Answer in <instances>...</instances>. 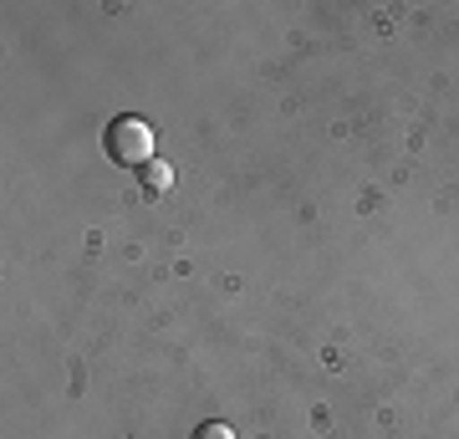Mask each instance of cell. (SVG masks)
I'll return each instance as SVG.
<instances>
[{"label": "cell", "mask_w": 459, "mask_h": 439, "mask_svg": "<svg viewBox=\"0 0 459 439\" xmlns=\"http://www.w3.org/2000/svg\"><path fill=\"white\" fill-rule=\"evenodd\" d=\"M138 174H143V195L148 199H159V195H169V189H174V169H169L164 159H148Z\"/></svg>", "instance_id": "obj_2"}, {"label": "cell", "mask_w": 459, "mask_h": 439, "mask_svg": "<svg viewBox=\"0 0 459 439\" xmlns=\"http://www.w3.org/2000/svg\"><path fill=\"white\" fill-rule=\"evenodd\" d=\"M102 148H108L113 163H138V169H143V163L153 159V128H148L143 118L117 113L113 123H108V133H102Z\"/></svg>", "instance_id": "obj_1"}, {"label": "cell", "mask_w": 459, "mask_h": 439, "mask_svg": "<svg viewBox=\"0 0 459 439\" xmlns=\"http://www.w3.org/2000/svg\"><path fill=\"white\" fill-rule=\"evenodd\" d=\"M195 439H235V429H230V424H220V419H204L195 429Z\"/></svg>", "instance_id": "obj_3"}]
</instances>
